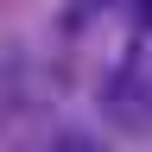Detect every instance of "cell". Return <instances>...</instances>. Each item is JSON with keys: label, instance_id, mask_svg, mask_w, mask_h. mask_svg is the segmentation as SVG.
Returning a JSON list of instances; mask_svg holds the SVG:
<instances>
[{"label": "cell", "instance_id": "1", "mask_svg": "<svg viewBox=\"0 0 152 152\" xmlns=\"http://www.w3.org/2000/svg\"><path fill=\"white\" fill-rule=\"evenodd\" d=\"M102 108H108V121H114V127H146V121H152V89H146V70L121 57V64L108 70V83H102Z\"/></svg>", "mask_w": 152, "mask_h": 152}, {"label": "cell", "instance_id": "2", "mask_svg": "<svg viewBox=\"0 0 152 152\" xmlns=\"http://www.w3.org/2000/svg\"><path fill=\"white\" fill-rule=\"evenodd\" d=\"M45 152H102V146H95L89 133H57V140H51Z\"/></svg>", "mask_w": 152, "mask_h": 152}, {"label": "cell", "instance_id": "3", "mask_svg": "<svg viewBox=\"0 0 152 152\" xmlns=\"http://www.w3.org/2000/svg\"><path fill=\"white\" fill-rule=\"evenodd\" d=\"M146 89H152V70H146Z\"/></svg>", "mask_w": 152, "mask_h": 152}]
</instances>
